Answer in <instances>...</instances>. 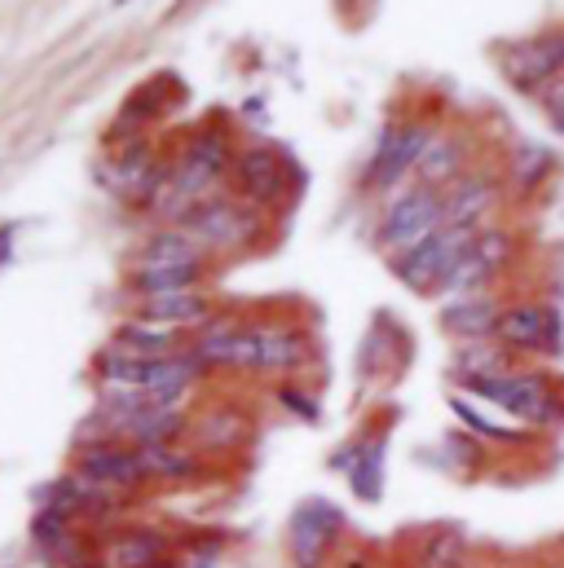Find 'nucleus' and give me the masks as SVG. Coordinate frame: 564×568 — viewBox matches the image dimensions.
<instances>
[{"label":"nucleus","instance_id":"obj_24","mask_svg":"<svg viewBox=\"0 0 564 568\" xmlns=\"http://www.w3.org/2000/svg\"><path fill=\"white\" fill-rule=\"evenodd\" d=\"M181 159H190V163H199V168L225 176V168H234L230 133H225V129H199V133L185 142V154H181Z\"/></svg>","mask_w":564,"mask_h":568},{"label":"nucleus","instance_id":"obj_4","mask_svg":"<svg viewBox=\"0 0 564 568\" xmlns=\"http://www.w3.org/2000/svg\"><path fill=\"white\" fill-rule=\"evenodd\" d=\"M445 225V216H441V190H411V194H402L393 207H389V216H384V230H380V243L393 252V261L397 256H406V252H415L420 243H427L436 230Z\"/></svg>","mask_w":564,"mask_h":568},{"label":"nucleus","instance_id":"obj_6","mask_svg":"<svg viewBox=\"0 0 564 568\" xmlns=\"http://www.w3.org/2000/svg\"><path fill=\"white\" fill-rule=\"evenodd\" d=\"M494 335H498V344L507 353H547V357H561L564 353L561 313L543 308V304H512V308H503Z\"/></svg>","mask_w":564,"mask_h":568},{"label":"nucleus","instance_id":"obj_10","mask_svg":"<svg viewBox=\"0 0 564 568\" xmlns=\"http://www.w3.org/2000/svg\"><path fill=\"white\" fill-rule=\"evenodd\" d=\"M102 181H107L111 194H120L129 203H154V194L168 181V168L154 163V154L145 145H133V150H124L120 159H111L102 168Z\"/></svg>","mask_w":564,"mask_h":568},{"label":"nucleus","instance_id":"obj_30","mask_svg":"<svg viewBox=\"0 0 564 568\" xmlns=\"http://www.w3.org/2000/svg\"><path fill=\"white\" fill-rule=\"evenodd\" d=\"M450 410L463 419V427H472L476 436H490V440H503V445L525 440V432H516V427H507V424H490L481 410H472V406H467V402H459V397H450Z\"/></svg>","mask_w":564,"mask_h":568},{"label":"nucleus","instance_id":"obj_20","mask_svg":"<svg viewBox=\"0 0 564 568\" xmlns=\"http://www.w3.org/2000/svg\"><path fill=\"white\" fill-rule=\"evenodd\" d=\"M454 375H459V384L512 375V371H507V348H494V344L476 339V344H467V348H459V353H454Z\"/></svg>","mask_w":564,"mask_h":568},{"label":"nucleus","instance_id":"obj_1","mask_svg":"<svg viewBox=\"0 0 564 568\" xmlns=\"http://www.w3.org/2000/svg\"><path fill=\"white\" fill-rule=\"evenodd\" d=\"M467 393L503 406L507 415L525 419V424H538V427H552L564 419V406L561 397L552 393L547 375H498V379H472L463 384Z\"/></svg>","mask_w":564,"mask_h":568},{"label":"nucleus","instance_id":"obj_32","mask_svg":"<svg viewBox=\"0 0 564 568\" xmlns=\"http://www.w3.org/2000/svg\"><path fill=\"white\" fill-rule=\"evenodd\" d=\"M243 432H248V424H243L239 415H212V419L203 424V440H212V445H234Z\"/></svg>","mask_w":564,"mask_h":568},{"label":"nucleus","instance_id":"obj_31","mask_svg":"<svg viewBox=\"0 0 564 568\" xmlns=\"http://www.w3.org/2000/svg\"><path fill=\"white\" fill-rule=\"evenodd\" d=\"M472 252L490 265V274H498L507 261H512V234H503V230H490V234H476V243H472Z\"/></svg>","mask_w":564,"mask_h":568},{"label":"nucleus","instance_id":"obj_34","mask_svg":"<svg viewBox=\"0 0 564 568\" xmlns=\"http://www.w3.org/2000/svg\"><path fill=\"white\" fill-rule=\"evenodd\" d=\"M543 102H547V115H552V124L564 133V80H552L547 89H543Z\"/></svg>","mask_w":564,"mask_h":568},{"label":"nucleus","instance_id":"obj_37","mask_svg":"<svg viewBox=\"0 0 564 568\" xmlns=\"http://www.w3.org/2000/svg\"><path fill=\"white\" fill-rule=\"evenodd\" d=\"M9 239H13V225H4V230H0V265L9 261Z\"/></svg>","mask_w":564,"mask_h":568},{"label":"nucleus","instance_id":"obj_9","mask_svg":"<svg viewBox=\"0 0 564 568\" xmlns=\"http://www.w3.org/2000/svg\"><path fill=\"white\" fill-rule=\"evenodd\" d=\"M234 181L243 199H252L256 207H274L291 190V168L274 145H252L234 159Z\"/></svg>","mask_w":564,"mask_h":568},{"label":"nucleus","instance_id":"obj_22","mask_svg":"<svg viewBox=\"0 0 564 568\" xmlns=\"http://www.w3.org/2000/svg\"><path fill=\"white\" fill-rule=\"evenodd\" d=\"M138 454L150 480H190V476H199V458L177 449V445H141Z\"/></svg>","mask_w":564,"mask_h":568},{"label":"nucleus","instance_id":"obj_25","mask_svg":"<svg viewBox=\"0 0 564 568\" xmlns=\"http://www.w3.org/2000/svg\"><path fill=\"white\" fill-rule=\"evenodd\" d=\"M203 278V265H177V270H138L133 286H138L141 300H154V295H177V291H194Z\"/></svg>","mask_w":564,"mask_h":568},{"label":"nucleus","instance_id":"obj_15","mask_svg":"<svg viewBox=\"0 0 564 568\" xmlns=\"http://www.w3.org/2000/svg\"><path fill=\"white\" fill-rule=\"evenodd\" d=\"M256 348H261V357H256V371H295V366H304V357H309V339L295 331V326H256Z\"/></svg>","mask_w":564,"mask_h":568},{"label":"nucleus","instance_id":"obj_5","mask_svg":"<svg viewBox=\"0 0 564 568\" xmlns=\"http://www.w3.org/2000/svg\"><path fill=\"white\" fill-rule=\"evenodd\" d=\"M344 529V511L326 498H304L295 511H291V525H286V547H291V560L295 568H322L331 556V542L340 538Z\"/></svg>","mask_w":564,"mask_h":568},{"label":"nucleus","instance_id":"obj_29","mask_svg":"<svg viewBox=\"0 0 564 568\" xmlns=\"http://www.w3.org/2000/svg\"><path fill=\"white\" fill-rule=\"evenodd\" d=\"M62 538H71V516H67V511H53V507H40L36 520H31V542L49 556Z\"/></svg>","mask_w":564,"mask_h":568},{"label":"nucleus","instance_id":"obj_16","mask_svg":"<svg viewBox=\"0 0 564 568\" xmlns=\"http://www.w3.org/2000/svg\"><path fill=\"white\" fill-rule=\"evenodd\" d=\"M212 317V304L199 291H177V295H154L141 300V322H159V326H199Z\"/></svg>","mask_w":564,"mask_h":568},{"label":"nucleus","instance_id":"obj_23","mask_svg":"<svg viewBox=\"0 0 564 568\" xmlns=\"http://www.w3.org/2000/svg\"><path fill=\"white\" fill-rule=\"evenodd\" d=\"M459 172H463V142H454V138H432L420 159L423 185L436 190V185H445V181H459Z\"/></svg>","mask_w":564,"mask_h":568},{"label":"nucleus","instance_id":"obj_3","mask_svg":"<svg viewBox=\"0 0 564 568\" xmlns=\"http://www.w3.org/2000/svg\"><path fill=\"white\" fill-rule=\"evenodd\" d=\"M181 230L203 247V252H243L248 243H256L261 234V216L243 203L230 199H212L199 212H190L181 221Z\"/></svg>","mask_w":564,"mask_h":568},{"label":"nucleus","instance_id":"obj_12","mask_svg":"<svg viewBox=\"0 0 564 568\" xmlns=\"http://www.w3.org/2000/svg\"><path fill=\"white\" fill-rule=\"evenodd\" d=\"M494 203H498V185H494L490 176H459V181L445 185V194H441V216H445V225H467V230H476V225L494 212Z\"/></svg>","mask_w":564,"mask_h":568},{"label":"nucleus","instance_id":"obj_27","mask_svg":"<svg viewBox=\"0 0 564 568\" xmlns=\"http://www.w3.org/2000/svg\"><path fill=\"white\" fill-rule=\"evenodd\" d=\"M490 278H494V274H490V265H485L476 252H467V256H463V261H459V265L445 274V283L436 286V291H441V295L454 304V300H472V295H481Z\"/></svg>","mask_w":564,"mask_h":568},{"label":"nucleus","instance_id":"obj_35","mask_svg":"<svg viewBox=\"0 0 564 568\" xmlns=\"http://www.w3.org/2000/svg\"><path fill=\"white\" fill-rule=\"evenodd\" d=\"M445 445L454 449V458H463V463H481V454H476V445H472V440H459V436H450Z\"/></svg>","mask_w":564,"mask_h":568},{"label":"nucleus","instance_id":"obj_8","mask_svg":"<svg viewBox=\"0 0 564 568\" xmlns=\"http://www.w3.org/2000/svg\"><path fill=\"white\" fill-rule=\"evenodd\" d=\"M75 471L102 489H141L150 476L141 467V454L124 440H98V445H80V458H75Z\"/></svg>","mask_w":564,"mask_h":568},{"label":"nucleus","instance_id":"obj_33","mask_svg":"<svg viewBox=\"0 0 564 568\" xmlns=\"http://www.w3.org/2000/svg\"><path fill=\"white\" fill-rule=\"evenodd\" d=\"M279 402L286 406V410H291V415H300L304 424H313V419L322 415V406H318L313 397H304L300 388H279Z\"/></svg>","mask_w":564,"mask_h":568},{"label":"nucleus","instance_id":"obj_13","mask_svg":"<svg viewBox=\"0 0 564 568\" xmlns=\"http://www.w3.org/2000/svg\"><path fill=\"white\" fill-rule=\"evenodd\" d=\"M107 568H163L168 565V538L159 529H120L107 551H102Z\"/></svg>","mask_w":564,"mask_h":568},{"label":"nucleus","instance_id":"obj_21","mask_svg":"<svg viewBox=\"0 0 564 568\" xmlns=\"http://www.w3.org/2000/svg\"><path fill=\"white\" fill-rule=\"evenodd\" d=\"M185 432V415L181 410H159V406H150V410H141L138 419H129L124 427V436L133 440V445H172L177 436ZM120 436V440H124Z\"/></svg>","mask_w":564,"mask_h":568},{"label":"nucleus","instance_id":"obj_7","mask_svg":"<svg viewBox=\"0 0 564 568\" xmlns=\"http://www.w3.org/2000/svg\"><path fill=\"white\" fill-rule=\"evenodd\" d=\"M503 71L521 93H543L556 75H564V31H547L538 40L512 44L503 53Z\"/></svg>","mask_w":564,"mask_h":568},{"label":"nucleus","instance_id":"obj_28","mask_svg":"<svg viewBox=\"0 0 564 568\" xmlns=\"http://www.w3.org/2000/svg\"><path fill=\"white\" fill-rule=\"evenodd\" d=\"M547 172H552V150L547 145H521L516 150V159H512V185L521 194L538 190L547 181Z\"/></svg>","mask_w":564,"mask_h":568},{"label":"nucleus","instance_id":"obj_18","mask_svg":"<svg viewBox=\"0 0 564 568\" xmlns=\"http://www.w3.org/2000/svg\"><path fill=\"white\" fill-rule=\"evenodd\" d=\"M467 565V538L459 525H436L415 551V568H463Z\"/></svg>","mask_w":564,"mask_h":568},{"label":"nucleus","instance_id":"obj_2","mask_svg":"<svg viewBox=\"0 0 564 568\" xmlns=\"http://www.w3.org/2000/svg\"><path fill=\"white\" fill-rule=\"evenodd\" d=\"M472 243H476V230H467V225H441L427 243H420L415 252H406V256L393 261V274L411 286V291H436V286L445 283V274L472 252Z\"/></svg>","mask_w":564,"mask_h":568},{"label":"nucleus","instance_id":"obj_17","mask_svg":"<svg viewBox=\"0 0 564 568\" xmlns=\"http://www.w3.org/2000/svg\"><path fill=\"white\" fill-rule=\"evenodd\" d=\"M177 265H203V247L185 230H163L141 247L138 270H177Z\"/></svg>","mask_w":564,"mask_h":568},{"label":"nucleus","instance_id":"obj_14","mask_svg":"<svg viewBox=\"0 0 564 568\" xmlns=\"http://www.w3.org/2000/svg\"><path fill=\"white\" fill-rule=\"evenodd\" d=\"M498 317H503V308H498L494 295H472V300H454V304H445L441 326H445L450 335L476 344V339H490V335L498 331Z\"/></svg>","mask_w":564,"mask_h":568},{"label":"nucleus","instance_id":"obj_19","mask_svg":"<svg viewBox=\"0 0 564 568\" xmlns=\"http://www.w3.org/2000/svg\"><path fill=\"white\" fill-rule=\"evenodd\" d=\"M115 348L133 353V357H168L177 348V331L172 326H159V322H124L115 331Z\"/></svg>","mask_w":564,"mask_h":568},{"label":"nucleus","instance_id":"obj_11","mask_svg":"<svg viewBox=\"0 0 564 568\" xmlns=\"http://www.w3.org/2000/svg\"><path fill=\"white\" fill-rule=\"evenodd\" d=\"M384 449H389V432H380L371 440H353L331 458V467L349 476V489L362 503H380V494H384Z\"/></svg>","mask_w":564,"mask_h":568},{"label":"nucleus","instance_id":"obj_26","mask_svg":"<svg viewBox=\"0 0 564 568\" xmlns=\"http://www.w3.org/2000/svg\"><path fill=\"white\" fill-rule=\"evenodd\" d=\"M432 142V133L423 129V124H406V129H397V145H393V159H389V168H384V176H380V185L375 190H384V185H393L402 172H411V168H420L423 150Z\"/></svg>","mask_w":564,"mask_h":568},{"label":"nucleus","instance_id":"obj_36","mask_svg":"<svg viewBox=\"0 0 564 568\" xmlns=\"http://www.w3.org/2000/svg\"><path fill=\"white\" fill-rule=\"evenodd\" d=\"M185 568H216V551H199V556H190Z\"/></svg>","mask_w":564,"mask_h":568}]
</instances>
